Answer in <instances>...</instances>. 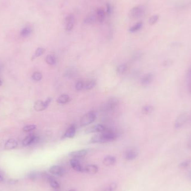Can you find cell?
Masks as SVG:
<instances>
[{"instance_id": "27", "label": "cell", "mask_w": 191, "mask_h": 191, "mask_svg": "<svg viewBox=\"0 0 191 191\" xmlns=\"http://www.w3.org/2000/svg\"><path fill=\"white\" fill-rule=\"evenodd\" d=\"M117 185L116 183L112 182L109 184L103 191H115L117 189Z\"/></svg>"}, {"instance_id": "35", "label": "cell", "mask_w": 191, "mask_h": 191, "mask_svg": "<svg viewBox=\"0 0 191 191\" xmlns=\"http://www.w3.org/2000/svg\"><path fill=\"white\" fill-rule=\"evenodd\" d=\"M36 127V125H27L24 126L23 128V130L24 132H31V131H33L35 130Z\"/></svg>"}, {"instance_id": "34", "label": "cell", "mask_w": 191, "mask_h": 191, "mask_svg": "<svg viewBox=\"0 0 191 191\" xmlns=\"http://www.w3.org/2000/svg\"><path fill=\"white\" fill-rule=\"evenodd\" d=\"M191 163V159H188L185 160L184 161H182V162L180 164L179 166H180L181 168H187L188 166H190Z\"/></svg>"}, {"instance_id": "46", "label": "cell", "mask_w": 191, "mask_h": 191, "mask_svg": "<svg viewBox=\"0 0 191 191\" xmlns=\"http://www.w3.org/2000/svg\"></svg>"}, {"instance_id": "18", "label": "cell", "mask_w": 191, "mask_h": 191, "mask_svg": "<svg viewBox=\"0 0 191 191\" xmlns=\"http://www.w3.org/2000/svg\"><path fill=\"white\" fill-rule=\"evenodd\" d=\"M18 143L17 141L14 139H9L6 141L4 144V148L7 150H12L15 149L17 146Z\"/></svg>"}, {"instance_id": "45", "label": "cell", "mask_w": 191, "mask_h": 191, "mask_svg": "<svg viewBox=\"0 0 191 191\" xmlns=\"http://www.w3.org/2000/svg\"><path fill=\"white\" fill-rule=\"evenodd\" d=\"M2 81L0 80V86L2 85Z\"/></svg>"}, {"instance_id": "14", "label": "cell", "mask_w": 191, "mask_h": 191, "mask_svg": "<svg viewBox=\"0 0 191 191\" xmlns=\"http://www.w3.org/2000/svg\"><path fill=\"white\" fill-rule=\"evenodd\" d=\"M138 155L137 152L134 149H129L125 154V157L128 161H132L137 158Z\"/></svg>"}, {"instance_id": "32", "label": "cell", "mask_w": 191, "mask_h": 191, "mask_svg": "<svg viewBox=\"0 0 191 191\" xmlns=\"http://www.w3.org/2000/svg\"><path fill=\"white\" fill-rule=\"evenodd\" d=\"M74 21L65 22V30L67 31H70L72 30L74 27Z\"/></svg>"}, {"instance_id": "13", "label": "cell", "mask_w": 191, "mask_h": 191, "mask_svg": "<svg viewBox=\"0 0 191 191\" xmlns=\"http://www.w3.org/2000/svg\"><path fill=\"white\" fill-rule=\"evenodd\" d=\"M88 153L87 150L85 149H82L79 150L74 151L69 153V155L73 158H79L85 157Z\"/></svg>"}, {"instance_id": "23", "label": "cell", "mask_w": 191, "mask_h": 191, "mask_svg": "<svg viewBox=\"0 0 191 191\" xmlns=\"http://www.w3.org/2000/svg\"><path fill=\"white\" fill-rule=\"evenodd\" d=\"M96 16L94 15H89L85 17L84 20V23L85 24H94L96 22Z\"/></svg>"}, {"instance_id": "4", "label": "cell", "mask_w": 191, "mask_h": 191, "mask_svg": "<svg viewBox=\"0 0 191 191\" xmlns=\"http://www.w3.org/2000/svg\"><path fill=\"white\" fill-rule=\"evenodd\" d=\"M51 101V98H48L45 101H42V100H38L35 102L34 108L35 110L36 111H42L44 110L47 109L48 106H49V103Z\"/></svg>"}, {"instance_id": "40", "label": "cell", "mask_w": 191, "mask_h": 191, "mask_svg": "<svg viewBox=\"0 0 191 191\" xmlns=\"http://www.w3.org/2000/svg\"><path fill=\"white\" fill-rule=\"evenodd\" d=\"M187 148L190 150H191V138L188 141L187 144Z\"/></svg>"}, {"instance_id": "36", "label": "cell", "mask_w": 191, "mask_h": 191, "mask_svg": "<svg viewBox=\"0 0 191 191\" xmlns=\"http://www.w3.org/2000/svg\"><path fill=\"white\" fill-rule=\"evenodd\" d=\"M85 87V85L83 84L82 81H78L76 85V89L77 91H81L83 89V88Z\"/></svg>"}, {"instance_id": "2", "label": "cell", "mask_w": 191, "mask_h": 191, "mask_svg": "<svg viewBox=\"0 0 191 191\" xmlns=\"http://www.w3.org/2000/svg\"><path fill=\"white\" fill-rule=\"evenodd\" d=\"M188 119V115L187 113L183 112L178 115L174 122V127L175 129L178 130L186 123Z\"/></svg>"}, {"instance_id": "15", "label": "cell", "mask_w": 191, "mask_h": 191, "mask_svg": "<svg viewBox=\"0 0 191 191\" xmlns=\"http://www.w3.org/2000/svg\"><path fill=\"white\" fill-rule=\"evenodd\" d=\"M91 143H106L102 133L95 135L92 137L90 140Z\"/></svg>"}, {"instance_id": "8", "label": "cell", "mask_w": 191, "mask_h": 191, "mask_svg": "<svg viewBox=\"0 0 191 191\" xmlns=\"http://www.w3.org/2000/svg\"><path fill=\"white\" fill-rule=\"evenodd\" d=\"M49 172L55 175L62 177L64 175V170L63 168L59 166H53L49 168Z\"/></svg>"}, {"instance_id": "22", "label": "cell", "mask_w": 191, "mask_h": 191, "mask_svg": "<svg viewBox=\"0 0 191 191\" xmlns=\"http://www.w3.org/2000/svg\"><path fill=\"white\" fill-rule=\"evenodd\" d=\"M143 25V22H137V23H136V24L132 26V27L129 29V32L132 33H136L142 28Z\"/></svg>"}, {"instance_id": "16", "label": "cell", "mask_w": 191, "mask_h": 191, "mask_svg": "<svg viewBox=\"0 0 191 191\" xmlns=\"http://www.w3.org/2000/svg\"><path fill=\"white\" fill-rule=\"evenodd\" d=\"M98 171L97 166L94 164H89L84 167V172L89 174H96Z\"/></svg>"}, {"instance_id": "19", "label": "cell", "mask_w": 191, "mask_h": 191, "mask_svg": "<svg viewBox=\"0 0 191 191\" xmlns=\"http://www.w3.org/2000/svg\"><path fill=\"white\" fill-rule=\"evenodd\" d=\"M46 178L52 188H53L54 189H57V188H59L60 184H59V183L58 182V181L54 177H51L49 175L46 174Z\"/></svg>"}, {"instance_id": "24", "label": "cell", "mask_w": 191, "mask_h": 191, "mask_svg": "<svg viewBox=\"0 0 191 191\" xmlns=\"http://www.w3.org/2000/svg\"><path fill=\"white\" fill-rule=\"evenodd\" d=\"M31 32H32V29L30 27H26L21 30V36L24 38H26V37L28 36L29 35H30Z\"/></svg>"}, {"instance_id": "33", "label": "cell", "mask_w": 191, "mask_h": 191, "mask_svg": "<svg viewBox=\"0 0 191 191\" xmlns=\"http://www.w3.org/2000/svg\"><path fill=\"white\" fill-rule=\"evenodd\" d=\"M42 74L40 72H35L32 75V78L34 81H39L42 79Z\"/></svg>"}, {"instance_id": "29", "label": "cell", "mask_w": 191, "mask_h": 191, "mask_svg": "<svg viewBox=\"0 0 191 191\" xmlns=\"http://www.w3.org/2000/svg\"><path fill=\"white\" fill-rule=\"evenodd\" d=\"M127 66L126 64H120L117 68V72L119 73L122 74V73H123L126 72V71L127 70Z\"/></svg>"}, {"instance_id": "38", "label": "cell", "mask_w": 191, "mask_h": 191, "mask_svg": "<svg viewBox=\"0 0 191 191\" xmlns=\"http://www.w3.org/2000/svg\"><path fill=\"white\" fill-rule=\"evenodd\" d=\"M112 11V8L110 4L107 3L106 4V13L107 15H111Z\"/></svg>"}, {"instance_id": "28", "label": "cell", "mask_w": 191, "mask_h": 191, "mask_svg": "<svg viewBox=\"0 0 191 191\" xmlns=\"http://www.w3.org/2000/svg\"><path fill=\"white\" fill-rule=\"evenodd\" d=\"M45 60L47 63L50 65H54L56 63V59L53 55H48L46 57Z\"/></svg>"}, {"instance_id": "5", "label": "cell", "mask_w": 191, "mask_h": 191, "mask_svg": "<svg viewBox=\"0 0 191 191\" xmlns=\"http://www.w3.org/2000/svg\"><path fill=\"white\" fill-rule=\"evenodd\" d=\"M117 104V102L116 100L114 99V98L111 99L106 102V103H105L104 105H103L101 106V110L103 112L110 111L113 110L114 109H115Z\"/></svg>"}, {"instance_id": "6", "label": "cell", "mask_w": 191, "mask_h": 191, "mask_svg": "<svg viewBox=\"0 0 191 191\" xmlns=\"http://www.w3.org/2000/svg\"><path fill=\"white\" fill-rule=\"evenodd\" d=\"M105 130L106 129L104 126H103L101 124H97L87 128L85 130V132L86 134H90V133H94V132H102Z\"/></svg>"}, {"instance_id": "30", "label": "cell", "mask_w": 191, "mask_h": 191, "mask_svg": "<svg viewBox=\"0 0 191 191\" xmlns=\"http://www.w3.org/2000/svg\"><path fill=\"white\" fill-rule=\"evenodd\" d=\"M153 110V106L150 105H146L143 107L142 109V112L144 114H149L151 113Z\"/></svg>"}, {"instance_id": "3", "label": "cell", "mask_w": 191, "mask_h": 191, "mask_svg": "<svg viewBox=\"0 0 191 191\" xmlns=\"http://www.w3.org/2000/svg\"><path fill=\"white\" fill-rule=\"evenodd\" d=\"M144 13V8L143 6H136L130 11L129 15L132 19H135L141 17Z\"/></svg>"}, {"instance_id": "12", "label": "cell", "mask_w": 191, "mask_h": 191, "mask_svg": "<svg viewBox=\"0 0 191 191\" xmlns=\"http://www.w3.org/2000/svg\"><path fill=\"white\" fill-rule=\"evenodd\" d=\"M38 137L34 135H29L26 136L22 141V145L24 146H28L36 143L38 141Z\"/></svg>"}, {"instance_id": "11", "label": "cell", "mask_w": 191, "mask_h": 191, "mask_svg": "<svg viewBox=\"0 0 191 191\" xmlns=\"http://www.w3.org/2000/svg\"><path fill=\"white\" fill-rule=\"evenodd\" d=\"M154 80V76L152 73H148L145 74L141 79V83L143 85L146 86L150 85Z\"/></svg>"}, {"instance_id": "39", "label": "cell", "mask_w": 191, "mask_h": 191, "mask_svg": "<svg viewBox=\"0 0 191 191\" xmlns=\"http://www.w3.org/2000/svg\"><path fill=\"white\" fill-rule=\"evenodd\" d=\"M188 89L190 93L191 94V77L188 78Z\"/></svg>"}, {"instance_id": "20", "label": "cell", "mask_w": 191, "mask_h": 191, "mask_svg": "<svg viewBox=\"0 0 191 191\" xmlns=\"http://www.w3.org/2000/svg\"><path fill=\"white\" fill-rule=\"evenodd\" d=\"M96 15H97V19L98 21L101 23L103 22L105 20V15H106V13L105 12V10L101 8L98 9L96 11Z\"/></svg>"}, {"instance_id": "7", "label": "cell", "mask_w": 191, "mask_h": 191, "mask_svg": "<svg viewBox=\"0 0 191 191\" xmlns=\"http://www.w3.org/2000/svg\"><path fill=\"white\" fill-rule=\"evenodd\" d=\"M101 133L104 137L106 143L109 142V141L115 140L117 137V135L113 131L105 130L104 132H102Z\"/></svg>"}, {"instance_id": "41", "label": "cell", "mask_w": 191, "mask_h": 191, "mask_svg": "<svg viewBox=\"0 0 191 191\" xmlns=\"http://www.w3.org/2000/svg\"><path fill=\"white\" fill-rule=\"evenodd\" d=\"M188 179L191 182V170H190L188 173Z\"/></svg>"}, {"instance_id": "26", "label": "cell", "mask_w": 191, "mask_h": 191, "mask_svg": "<svg viewBox=\"0 0 191 191\" xmlns=\"http://www.w3.org/2000/svg\"><path fill=\"white\" fill-rule=\"evenodd\" d=\"M96 84V81L94 80H92L90 81H88L86 84L85 85V89L87 90L92 89L95 85Z\"/></svg>"}, {"instance_id": "43", "label": "cell", "mask_w": 191, "mask_h": 191, "mask_svg": "<svg viewBox=\"0 0 191 191\" xmlns=\"http://www.w3.org/2000/svg\"><path fill=\"white\" fill-rule=\"evenodd\" d=\"M3 177H2V176L0 174V182H2L3 181Z\"/></svg>"}, {"instance_id": "37", "label": "cell", "mask_w": 191, "mask_h": 191, "mask_svg": "<svg viewBox=\"0 0 191 191\" xmlns=\"http://www.w3.org/2000/svg\"><path fill=\"white\" fill-rule=\"evenodd\" d=\"M39 174L36 172H32L28 174L27 177L31 180H35L38 177Z\"/></svg>"}, {"instance_id": "31", "label": "cell", "mask_w": 191, "mask_h": 191, "mask_svg": "<svg viewBox=\"0 0 191 191\" xmlns=\"http://www.w3.org/2000/svg\"><path fill=\"white\" fill-rule=\"evenodd\" d=\"M159 20V16L157 15H154L149 18V22L150 25H154Z\"/></svg>"}, {"instance_id": "25", "label": "cell", "mask_w": 191, "mask_h": 191, "mask_svg": "<svg viewBox=\"0 0 191 191\" xmlns=\"http://www.w3.org/2000/svg\"><path fill=\"white\" fill-rule=\"evenodd\" d=\"M45 51V49H44L43 48H39L35 51V53L33 56V59H34L42 55Z\"/></svg>"}, {"instance_id": "21", "label": "cell", "mask_w": 191, "mask_h": 191, "mask_svg": "<svg viewBox=\"0 0 191 191\" xmlns=\"http://www.w3.org/2000/svg\"><path fill=\"white\" fill-rule=\"evenodd\" d=\"M70 97L67 94H63L57 98L56 102L59 104H65L69 102Z\"/></svg>"}, {"instance_id": "9", "label": "cell", "mask_w": 191, "mask_h": 191, "mask_svg": "<svg viewBox=\"0 0 191 191\" xmlns=\"http://www.w3.org/2000/svg\"><path fill=\"white\" fill-rule=\"evenodd\" d=\"M73 169L78 172H84V168L81 166V163L77 158H73L70 161Z\"/></svg>"}, {"instance_id": "1", "label": "cell", "mask_w": 191, "mask_h": 191, "mask_svg": "<svg viewBox=\"0 0 191 191\" xmlns=\"http://www.w3.org/2000/svg\"><path fill=\"white\" fill-rule=\"evenodd\" d=\"M96 119V115L94 111H90L84 115L81 120V126H86L94 123Z\"/></svg>"}, {"instance_id": "44", "label": "cell", "mask_w": 191, "mask_h": 191, "mask_svg": "<svg viewBox=\"0 0 191 191\" xmlns=\"http://www.w3.org/2000/svg\"><path fill=\"white\" fill-rule=\"evenodd\" d=\"M68 191H76L75 190H74V189H71V190H69Z\"/></svg>"}, {"instance_id": "42", "label": "cell", "mask_w": 191, "mask_h": 191, "mask_svg": "<svg viewBox=\"0 0 191 191\" xmlns=\"http://www.w3.org/2000/svg\"><path fill=\"white\" fill-rule=\"evenodd\" d=\"M189 77H191V67L190 68L188 72V78H189Z\"/></svg>"}, {"instance_id": "17", "label": "cell", "mask_w": 191, "mask_h": 191, "mask_svg": "<svg viewBox=\"0 0 191 191\" xmlns=\"http://www.w3.org/2000/svg\"><path fill=\"white\" fill-rule=\"evenodd\" d=\"M116 161V159L115 157L109 155L107 156L104 158L103 161V164L104 166H113L114 165Z\"/></svg>"}, {"instance_id": "10", "label": "cell", "mask_w": 191, "mask_h": 191, "mask_svg": "<svg viewBox=\"0 0 191 191\" xmlns=\"http://www.w3.org/2000/svg\"><path fill=\"white\" fill-rule=\"evenodd\" d=\"M76 129L74 125H71L68 127L67 130H66L65 132L64 133L63 136L62 137V139H66V138H72L76 135Z\"/></svg>"}]
</instances>
